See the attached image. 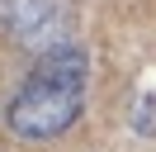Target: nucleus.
I'll list each match as a JSON object with an SVG mask.
<instances>
[{
  "label": "nucleus",
  "instance_id": "nucleus-1",
  "mask_svg": "<svg viewBox=\"0 0 156 152\" xmlns=\"http://www.w3.org/2000/svg\"><path fill=\"white\" fill-rule=\"evenodd\" d=\"M85 86H90V57L80 48L62 43L52 52H38V66L24 76V86L5 109L10 133L29 142H48L66 133L85 109Z\"/></svg>",
  "mask_w": 156,
  "mask_h": 152
},
{
  "label": "nucleus",
  "instance_id": "nucleus-2",
  "mask_svg": "<svg viewBox=\"0 0 156 152\" xmlns=\"http://www.w3.org/2000/svg\"><path fill=\"white\" fill-rule=\"evenodd\" d=\"M0 33L14 48L52 52L71 38V0H0Z\"/></svg>",
  "mask_w": 156,
  "mask_h": 152
},
{
  "label": "nucleus",
  "instance_id": "nucleus-3",
  "mask_svg": "<svg viewBox=\"0 0 156 152\" xmlns=\"http://www.w3.org/2000/svg\"><path fill=\"white\" fill-rule=\"evenodd\" d=\"M133 128L142 133V138H156V95H142V100L133 104Z\"/></svg>",
  "mask_w": 156,
  "mask_h": 152
}]
</instances>
